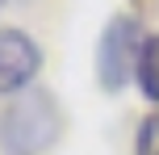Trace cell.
Segmentation results:
<instances>
[{"instance_id": "1", "label": "cell", "mask_w": 159, "mask_h": 155, "mask_svg": "<svg viewBox=\"0 0 159 155\" xmlns=\"http://www.w3.org/2000/svg\"><path fill=\"white\" fill-rule=\"evenodd\" d=\"M63 134V113L50 92H21L0 113V151L4 155H42Z\"/></svg>"}, {"instance_id": "3", "label": "cell", "mask_w": 159, "mask_h": 155, "mask_svg": "<svg viewBox=\"0 0 159 155\" xmlns=\"http://www.w3.org/2000/svg\"><path fill=\"white\" fill-rule=\"evenodd\" d=\"M42 67V50L25 30H0V92H21Z\"/></svg>"}, {"instance_id": "2", "label": "cell", "mask_w": 159, "mask_h": 155, "mask_svg": "<svg viewBox=\"0 0 159 155\" xmlns=\"http://www.w3.org/2000/svg\"><path fill=\"white\" fill-rule=\"evenodd\" d=\"M143 42H147V34H143V25H138L134 13H117L105 25L101 46H96V80H101V88L117 92V88H126L134 80Z\"/></svg>"}, {"instance_id": "5", "label": "cell", "mask_w": 159, "mask_h": 155, "mask_svg": "<svg viewBox=\"0 0 159 155\" xmlns=\"http://www.w3.org/2000/svg\"><path fill=\"white\" fill-rule=\"evenodd\" d=\"M134 155H159V113L143 117L138 139H134Z\"/></svg>"}, {"instance_id": "6", "label": "cell", "mask_w": 159, "mask_h": 155, "mask_svg": "<svg viewBox=\"0 0 159 155\" xmlns=\"http://www.w3.org/2000/svg\"><path fill=\"white\" fill-rule=\"evenodd\" d=\"M0 4H4V0H0Z\"/></svg>"}, {"instance_id": "4", "label": "cell", "mask_w": 159, "mask_h": 155, "mask_svg": "<svg viewBox=\"0 0 159 155\" xmlns=\"http://www.w3.org/2000/svg\"><path fill=\"white\" fill-rule=\"evenodd\" d=\"M134 80H138V88H143V97L151 101V105H159V34H147Z\"/></svg>"}]
</instances>
